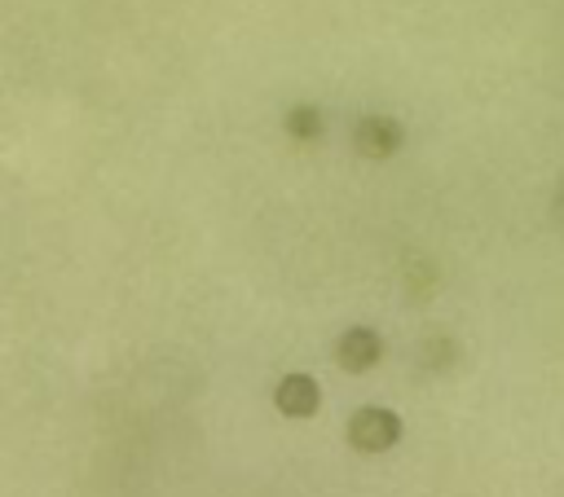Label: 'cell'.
I'll return each mask as SVG.
<instances>
[{
	"label": "cell",
	"instance_id": "1",
	"mask_svg": "<svg viewBox=\"0 0 564 497\" xmlns=\"http://www.w3.org/2000/svg\"><path fill=\"white\" fill-rule=\"evenodd\" d=\"M401 440V418L383 405H361L352 418H348V444L361 449V453H383Z\"/></svg>",
	"mask_w": 564,
	"mask_h": 497
},
{
	"label": "cell",
	"instance_id": "2",
	"mask_svg": "<svg viewBox=\"0 0 564 497\" xmlns=\"http://www.w3.org/2000/svg\"><path fill=\"white\" fill-rule=\"evenodd\" d=\"M273 405L286 413V418H308V413H317V405H322V387H317V378L313 374H282L278 378V387H273Z\"/></svg>",
	"mask_w": 564,
	"mask_h": 497
},
{
	"label": "cell",
	"instance_id": "3",
	"mask_svg": "<svg viewBox=\"0 0 564 497\" xmlns=\"http://www.w3.org/2000/svg\"><path fill=\"white\" fill-rule=\"evenodd\" d=\"M379 356H383V339H379L370 325H352V330H344V334L335 339V361H339L344 369H352V374L370 369Z\"/></svg>",
	"mask_w": 564,
	"mask_h": 497
},
{
	"label": "cell",
	"instance_id": "4",
	"mask_svg": "<svg viewBox=\"0 0 564 497\" xmlns=\"http://www.w3.org/2000/svg\"><path fill=\"white\" fill-rule=\"evenodd\" d=\"M352 141H357V150H361V154L383 158V154H392V150L401 145V123H397V119H388V114H366V119H357Z\"/></svg>",
	"mask_w": 564,
	"mask_h": 497
},
{
	"label": "cell",
	"instance_id": "5",
	"mask_svg": "<svg viewBox=\"0 0 564 497\" xmlns=\"http://www.w3.org/2000/svg\"><path fill=\"white\" fill-rule=\"evenodd\" d=\"M282 123H286V132H291L295 141H313V136L322 132V114H317V106H291Z\"/></svg>",
	"mask_w": 564,
	"mask_h": 497
}]
</instances>
